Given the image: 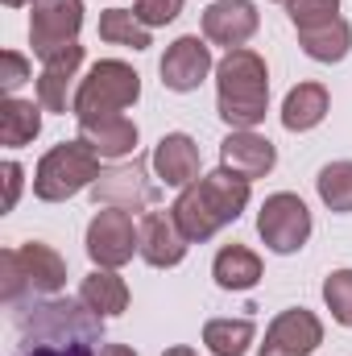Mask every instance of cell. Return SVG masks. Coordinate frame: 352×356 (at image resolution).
<instances>
[{
  "label": "cell",
  "mask_w": 352,
  "mask_h": 356,
  "mask_svg": "<svg viewBox=\"0 0 352 356\" xmlns=\"http://www.w3.org/2000/svg\"><path fill=\"white\" fill-rule=\"evenodd\" d=\"M95 356H137V353H133L129 344H104V348H99Z\"/></svg>",
  "instance_id": "obj_32"
},
{
  "label": "cell",
  "mask_w": 352,
  "mask_h": 356,
  "mask_svg": "<svg viewBox=\"0 0 352 356\" xmlns=\"http://www.w3.org/2000/svg\"><path fill=\"white\" fill-rule=\"evenodd\" d=\"M298 46L315 63H344L352 50V25L344 17H336V21L315 25V29H298Z\"/></svg>",
  "instance_id": "obj_22"
},
{
  "label": "cell",
  "mask_w": 352,
  "mask_h": 356,
  "mask_svg": "<svg viewBox=\"0 0 352 356\" xmlns=\"http://www.w3.org/2000/svg\"><path fill=\"white\" fill-rule=\"evenodd\" d=\"M99 348L91 340H33L21 356H95Z\"/></svg>",
  "instance_id": "obj_30"
},
{
  "label": "cell",
  "mask_w": 352,
  "mask_h": 356,
  "mask_svg": "<svg viewBox=\"0 0 352 356\" xmlns=\"http://www.w3.org/2000/svg\"><path fill=\"white\" fill-rule=\"evenodd\" d=\"M211 277L220 290H232V294H245L262 282V257L249 249V245H224L211 261Z\"/></svg>",
  "instance_id": "obj_19"
},
{
  "label": "cell",
  "mask_w": 352,
  "mask_h": 356,
  "mask_svg": "<svg viewBox=\"0 0 352 356\" xmlns=\"http://www.w3.org/2000/svg\"><path fill=\"white\" fill-rule=\"evenodd\" d=\"M216 108L228 129H257L269 112V67L257 50L241 46L216 63Z\"/></svg>",
  "instance_id": "obj_2"
},
{
  "label": "cell",
  "mask_w": 352,
  "mask_h": 356,
  "mask_svg": "<svg viewBox=\"0 0 352 356\" xmlns=\"http://www.w3.org/2000/svg\"><path fill=\"white\" fill-rule=\"evenodd\" d=\"M79 67H83V46L75 42L71 50L54 54L42 63V75H38V104L46 112H75V91H79Z\"/></svg>",
  "instance_id": "obj_12"
},
{
  "label": "cell",
  "mask_w": 352,
  "mask_h": 356,
  "mask_svg": "<svg viewBox=\"0 0 352 356\" xmlns=\"http://www.w3.org/2000/svg\"><path fill=\"white\" fill-rule=\"evenodd\" d=\"M319 344H323V319L307 307H290L269 319L257 356H311Z\"/></svg>",
  "instance_id": "obj_9"
},
{
  "label": "cell",
  "mask_w": 352,
  "mask_h": 356,
  "mask_svg": "<svg viewBox=\"0 0 352 356\" xmlns=\"http://www.w3.org/2000/svg\"><path fill=\"white\" fill-rule=\"evenodd\" d=\"M83 0H33L29 4V46L46 63L79 42Z\"/></svg>",
  "instance_id": "obj_8"
},
{
  "label": "cell",
  "mask_w": 352,
  "mask_h": 356,
  "mask_svg": "<svg viewBox=\"0 0 352 356\" xmlns=\"http://www.w3.org/2000/svg\"><path fill=\"white\" fill-rule=\"evenodd\" d=\"M286 17L294 29H315L340 17V0H286Z\"/></svg>",
  "instance_id": "obj_27"
},
{
  "label": "cell",
  "mask_w": 352,
  "mask_h": 356,
  "mask_svg": "<svg viewBox=\"0 0 352 356\" xmlns=\"http://www.w3.org/2000/svg\"><path fill=\"white\" fill-rule=\"evenodd\" d=\"M4 8H25V4H33V0H0Z\"/></svg>",
  "instance_id": "obj_34"
},
{
  "label": "cell",
  "mask_w": 352,
  "mask_h": 356,
  "mask_svg": "<svg viewBox=\"0 0 352 356\" xmlns=\"http://www.w3.org/2000/svg\"><path fill=\"white\" fill-rule=\"evenodd\" d=\"M67 286V261L58 249L42 241H25L17 249H4L0 257V294L13 307L21 294H58Z\"/></svg>",
  "instance_id": "obj_4"
},
{
  "label": "cell",
  "mask_w": 352,
  "mask_h": 356,
  "mask_svg": "<svg viewBox=\"0 0 352 356\" xmlns=\"http://www.w3.org/2000/svg\"><path fill=\"white\" fill-rule=\"evenodd\" d=\"M262 29V13L253 0H211L203 8V38L224 50H241Z\"/></svg>",
  "instance_id": "obj_11"
},
{
  "label": "cell",
  "mask_w": 352,
  "mask_h": 356,
  "mask_svg": "<svg viewBox=\"0 0 352 356\" xmlns=\"http://www.w3.org/2000/svg\"><path fill=\"white\" fill-rule=\"evenodd\" d=\"M162 88L170 91H195L211 71H216V58H211V42L199 38V33H182L166 46L162 54Z\"/></svg>",
  "instance_id": "obj_10"
},
{
  "label": "cell",
  "mask_w": 352,
  "mask_h": 356,
  "mask_svg": "<svg viewBox=\"0 0 352 356\" xmlns=\"http://www.w3.org/2000/svg\"><path fill=\"white\" fill-rule=\"evenodd\" d=\"M150 166H154V175H158L162 186H175V191L203 178V158H199V145H195L191 133H166L154 145Z\"/></svg>",
  "instance_id": "obj_14"
},
{
  "label": "cell",
  "mask_w": 352,
  "mask_h": 356,
  "mask_svg": "<svg viewBox=\"0 0 352 356\" xmlns=\"http://www.w3.org/2000/svg\"><path fill=\"white\" fill-rule=\"evenodd\" d=\"M141 99V75L120 63V58H99L79 79L75 91V120H95V116H116Z\"/></svg>",
  "instance_id": "obj_5"
},
{
  "label": "cell",
  "mask_w": 352,
  "mask_h": 356,
  "mask_svg": "<svg viewBox=\"0 0 352 356\" xmlns=\"http://www.w3.org/2000/svg\"><path fill=\"white\" fill-rule=\"evenodd\" d=\"M0 88H4V95H17V88L21 83H29L33 79V67H29V58L21 54V50H4L0 54Z\"/></svg>",
  "instance_id": "obj_29"
},
{
  "label": "cell",
  "mask_w": 352,
  "mask_h": 356,
  "mask_svg": "<svg viewBox=\"0 0 352 356\" xmlns=\"http://www.w3.org/2000/svg\"><path fill=\"white\" fill-rule=\"evenodd\" d=\"M220 166L241 178H249V182H257V178H265L278 166V149L257 129H232L220 141Z\"/></svg>",
  "instance_id": "obj_13"
},
{
  "label": "cell",
  "mask_w": 352,
  "mask_h": 356,
  "mask_svg": "<svg viewBox=\"0 0 352 356\" xmlns=\"http://www.w3.org/2000/svg\"><path fill=\"white\" fill-rule=\"evenodd\" d=\"M162 356H199V353H195L191 344H175V348H166Z\"/></svg>",
  "instance_id": "obj_33"
},
{
  "label": "cell",
  "mask_w": 352,
  "mask_h": 356,
  "mask_svg": "<svg viewBox=\"0 0 352 356\" xmlns=\"http://www.w3.org/2000/svg\"><path fill=\"white\" fill-rule=\"evenodd\" d=\"M257 344V323L253 319H207L203 323V348L211 356H245Z\"/></svg>",
  "instance_id": "obj_23"
},
{
  "label": "cell",
  "mask_w": 352,
  "mask_h": 356,
  "mask_svg": "<svg viewBox=\"0 0 352 356\" xmlns=\"http://www.w3.org/2000/svg\"><path fill=\"white\" fill-rule=\"evenodd\" d=\"M83 245L95 269H120L141 257V224H133V211L125 207H99L91 216Z\"/></svg>",
  "instance_id": "obj_6"
},
{
  "label": "cell",
  "mask_w": 352,
  "mask_h": 356,
  "mask_svg": "<svg viewBox=\"0 0 352 356\" xmlns=\"http://www.w3.org/2000/svg\"><path fill=\"white\" fill-rule=\"evenodd\" d=\"M21 178H25V170H21V162H4V211H13L17 207V199H21Z\"/></svg>",
  "instance_id": "obj_31"
},
{
  "label": "cell",
  "mask_w": 352,
  "mask_h": 356,
  "mask_svg": "<svg viewBox=\"0 0 352 356\" xmlns=\"http://www.w3.org/2000/svg\"><path fill=\"white\" fill-rule=\"evenodd\" d=\"M95 29H99V42H108V46H129V50H150L154 46L150 29L137 21L133 8H104Z\"/></svg>",
  "instance_id": "obj_24"
},
{
  "label": "cell",
  "mask_w": 352,
  "mask_h": 356,
  "mask_svg": "<svg viewBox=\"0 0 352 356\" xmlns=\"http://www.w3.org/2000/svg\"><path fill=\"white\" fill-rule=\"evenodd\" d=\"M323 307L340 327H352V269H332L323 277Z\"/></svg>",
  "instance_id": "obj_26"
},
{
  "label": "cell",
  "mask_w": 352,
  "mask_h": 356,
  "mask_svg": "<svg viewBox=\"0 0 352 356\" xmlns=\"http://www.w3.org/2000/svg\"><path fill=\"white\" fill-rule=\"evenodd\" d=\"M315 191H319V203L336 216H352V162H328L319 175H315Z\"/></svg>",
  "instance_id": "obj_25"
},
{
  "label": "cell",
  "mask_w": 352,
  "mask_h": 356,
  "mask_svg": "<svg viewBox=\"0 0 352 356\" xmlns=\"http://www.w3.org/2000/svg\"><path fill=\"white\" fill-rule=\"evenodd\" d=\"M182 4H186V0H133V13H137V21H141L145 29H158V25L178 21Z\"/></svg>",
  "instance_id": "obj_28"
},
{
  "label": "cell",
  "mask_w": 352,
  "mask_h": 356,
  "mask_svg": "<svg viewBox=\"0 0 352 356\" xmlns=\"http://www.w3.org/2000/svg\"><path fill=\"white\" fill-rule=\"evenodd\" d=\"M282 4H286V0H282Z\"/></svg>",
  "instance_id": "obj_35"
},
{
  "label": "cell",
  "mask_w": 352,
  "mask_h": 356,
  "mask_svg": "<svg viewBox=\"0 0 352 356\" xmlns=\"http://www.w3.org/2000/svg\"><path fill=\"white\" fill-rule=\"evenodd\" d=\"M99 162L104 158L91 149L88 141H63V145L42 154V162L33 170V195L42 203H67L79 191L95 186V178L104 175Z\"/></svg>",
  "instance_id": "obj_3"
},
{
  "label": "cell",
  "mask_w": 352,
  "mask_h": 356,
  "mask_svg": "<svg viewBox=\"0 0 352 356\" xmlns=\"http://www.w3.org/2000/svg\"><path fill=\"white\" fill-rule=\"evenodd\" d=\"M328 112H332V95L323 83H298L282 99V129L286 133H311L328 120Z\"/></svg>",
  "instance_id": "obj_18"
},
{
  "label": "cell",
  "mask_w": 352,
  "mask_h": 356,
  "mask_svg": "<svg viewBox=\"0 0 352 356\" xmlns=\"http://www.w3.org/2000/svg\"><path fill=\"white\" fill-rule=\"evenodd\" d=\"M79 298L88 302L99 319H112V315H125L129 311V282L116 273V269H91L88 277L79 282Z\"/></svg>",
  "instance_id": "obj_20"
},
{
  "label": "cell",
  "mask_w": 352,
  "mask_h": 356,
  "mask_svg": "<svg viewBox=\"0 0 352 356\" xmlns=\"http://www.w3.org/2000/svg\"><path fill=\"white\" fill-rule=\"evenodd\" d=\"M249 199H253V182L220 166V170L203 175L199 182L182 186L178 199L170 203V211H175L182 236H186L191 245H203V241H211L220 228L237 224L241 211L249 207Z\"/></svg>",
  "instance_id": "obj_1"
},
{
  "label": "cell",
  "mask_w": 352,
  "mask_h": 356,
  "mask_svg": "<svg viewBox=\"0 0 352 356\" xmlns=\"http://www.w3.org/2000/svg\"><path fill=\"white\" fill-rule=\"evenodd\" d=\"M91 195H95V203H104V207H125V211L145 207V203L154 199V191H150V182H145V166H141V162L104 170V175L95 178Z\"/></svg>",
  "instance_id": "obj_17"
},
{
  "label": "cell",
  "mask_w": 352,
  "mask_h": 356,
  "mask_svg": "<svg viewBox=\"0 0 352 356\" xmlns=\"http://www.w3.org/2000/svg\"><path fill=\"white\" fill-rule=\"evenodd\" d=\"M137 124L116 112V116H95V120H79V141H88L91 149L104 158V162H125L133 149H137Z\"/></svg>",
  "instance_id": "obj_16"
},
{
  "label": "cell",
  "mask_w": 352,
  "mask_h": 356,
  "mask_svg": "<svg viewBox=\"0 0 352 356\" xmlns=\"http://www.w3.org/2000/svg\"><path fill=\"white\" fill-rule=\"evenodd\" d=\"M311 228H315L311 224V211H307V203L294 191L269 195L262 203V211H257V236L265 241V249L278 253V257L298 253L311 241Z\"/></svg>",
  "instance_id": "obj_7"
},
{
  "label": "cell",
  "mask_w": 352,
  "mask_h": 356,
  "mask_svg": "<svg viewBox=\"0 0 352 356\" xmlns=\"http://www.w3.org/2000/svg\"><path fill=\"white\" fill-rule=\"evenodd\" d=\"M42 104L21 99V95H4L0 99V141L4 149H21L42 133Z\"/></svg>",
  "instance_id": "obj_21"
},
{
  "label": "cell",
  "mask_w": 352,
  "mask_h": 356,
  "mask_svg": "<svg viewBox=\"0 0 352 356\" xmlns=\"http://www.w3.org/2000/svg\"><path fill=\"white\" fill-rule=\"evenodd\" d=\"M191 241L182 236L175 211H145L141 216V261L154 269H175L182 266Z\"/></svg>",
  "instance_id": "obj_15"
}]
</instances>
